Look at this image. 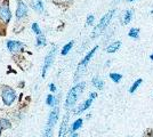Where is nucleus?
I'll use <instances>...</instances> for the list:
<instances>
[{"label":"nucleus","instance_id":"f257e3e1","mask_svg":"<svg viewBox=\"0 0 153 137\" xmlns=\"http://www.w3.org/2000/svg\"><path fill=\"white\" fill-rule=\"evenodd\" d=\"M114 14H115V9H111V10H108L106 14L103 15L102 19L100 20V22L97 23V25H96L95 27H94V30H93V33H91V37H93V38L100 36V34L108 27V25L110 24L111 20H112V17L114 16Z\"/></svg>","mask_w":153,"mask_h":137},{"label":"nucleus","instance_id":"f03ea898","mask_svg":"<svg viewBox=\"0 0 153 137\" xmlns=\"http://www.w3.org/2000/svg\"><path fill=\"white\" fill-rule=\"evenodd\" d=\"M86 84L85 82H79L76 84L74 87H72L68 94V97H66V101H65V107L66 109H71L73 107V105L76 104V99L79 97V95L81 94V91L83 90Z\"/></svg>","mask_w":153,"mask_h":137},{"label":"nucleus","instance_id":"7ed1b4c3","mask_svg":"<svg viewBox=\"0 0 153 137\" xmlns=\"http://www.w3.org/2000/svg\"><path fill=\"white\" fill-rule=\"evenodd\" d=\"M58 113H59V109H58V107L54 109V110L51 112L49 118H48V121H47V124H46L44 137H51V136L53 128H54V126H55V124L57 122V120H58Z\"/></svg>","mask_w":153,"mask_h":137},{"label":"nucleus","instance_id":"20e7f679","mask_svg":"<svg viewBox=\"0 0 153 137\" xmlns=\"http://www.w3.org/2000/svg\"><path fill=\"white\" fill-rule=\"evenodd\" d=\"M98 49V46H95L94 48H91L89 52L86 54V56L83 57L82 59H81V62L79 63V65H78V69H76V78L78 77V76H80L81 73H82L85 70H86V67H87V65H88V63L90 62V59H93V56L95 55L96 50Z\"/></svg>","mask_w":153,"mask_h":137},{"label":"nucleus","instance_id":"39448f33","mask_svg":"<svg viewBox=\"0 0 153 137\" xmlns=\"http://www.w3.org/2000/svg\"><path fill=\"white\" fill-rule=\"evenodd\" d=\"M56 50H57L56 46H53V48H51V50H49V53L47 54V56H46V59H45V63H44V66H42V78H45L46 72L48 71V69H49L51 65L53 64V61H54V57H55Z\"/></svg>","mask_w":153,"mask_h":137},{"label":"nucleus","instance_id":"423d86ee","mask_svg":"<svg viewBox=\"0 0 153 137\" xmlns=\"http://www.w3.org/2000/svg\"><path fill=\"white\" fill-rule=\"evenodd\" d=\"M15 98H16V94H15V91H14L12 88L7 87V88H5V89L2 90V101H4V103L6 105L13 104Z\"/></svg>","mask_w":153,"mask_h":137},{"label":"nucleus","instance_id":"0eeeda50","mask_svg":"<svg viewBox=\"0 0 153 137\" xmlns=\"http://www.w3.org/2000/svg\"><path fill=\"white\" fill-rule=\"evenodd\" d=\"M0 19L6 23H8L9 20L12 19V13H10V9H9L7 4L0 6Z\"/></svg>","mask_w":153,"mask_h":137},{"label":"nucleus","instance_id":"6e6552de","mask_svg":"<svg viewBox=\"0 0 153 137\" xmlns=\"http://www.w3.org/2000/svg\"><path fill=\"white\" fill-rule=\"evenodd\" d=\"M23 47H24V45H23L21 41L9 40V41L7 42V48H8V50H10L12 53L19 52V50H21Z\"/></svg>","mask_w":153,"mask_h":137},{"label":"nucleus","instance_id":"1a4fd4ad","mask_svg":"<svg viewBox=\"0 0 153 137\" xmlns=\"http://www.w3.org/2000/svg\"><path fill=\"white\" fill-rule=\"evenodd\" d=\"M26 13H27V7H26V5L23 1L19 0V4H17V8H16V17L17 19H22V17L25 16Z\"/></svg>","mask_w":153,"mask_h":137},{"label":"nucleus","instance_id":"9d476101","mask_svg":"<svg viewBox=\"0 0 153 137\" xmlns=\"http://www.w3.org/2000/svg\"><path fill=\"white\" fill-rule=\"evenodd\" d=\"M133 17H134V9H127L122 16V24L123 25L129 24L133 20Z\"/></svg>","mask_w":153,"mask_h":137},{"label":"nucleus","instance_id":"9b49d317","mask_svg":"<svg viewBox=\"0 0 153 137\" xmlns=\"http://www.w3.org/2000/svg\"><path fill=\"white\" fill-rule=\"evenodd\" d=\"M68 121H69V114H66L63 119V122L61 124L59 128V133H58V137H65L66 133H68Z\"/></svg>","mask_w":153,"mask_h":137},{"label":"nucleus","instance_id":"f8f14e48","mask_svg":"<svg viewBox=\"0 0 153 137\" xmlns=\"http://www.w3.org/2000/svg\"><path fill=\"white\" fill-rule=\"evenodd\" d=\"M120 47H121V41H120V40H115V41L111 42V44L106 47V53H108V54H112V53L118 52Z\"/></svg>","mask_w":153,"mask_h":137},{"label":"nucleus","instance_id":"ddd939ff","mask_svg":"<svg viewBox=\"0 0 153 137\" xmlns=\"http://www.w3.org/2000/svg\"><path fill=\"white\" fill-rule=\"evenodd\" d=\"M91 103H93V99L91 98H88V99H86L85 102H83L82 104L80 105V107L78 109V111H76V113L79 114V113H81V112H83V111H86L88 107H89L90 105H91Z\"/></svg>","mask_w":153,"mask_h":137},{"label":"nucleus","instance_id":"4468645a","mask_svg":"<svg viewBox=\"0 0 153 137\" xmlns=\"http://www.w3.org/2000/svg\"><path fill=\"white\" fill-rule=\"evenodd\" d=\"M140 29L138 27H131L129 31H128V37L131 38V39H138L140 38Z\"/></svg>","mask_w":153,"mask_h":137},{"label":"nucleus","instance_id":"2eb2a0df","mask_svg":"<svg viewBox=\"0 0 153 137\" xmlns=\"http://www.w3.org/2000/svg\"><path fill=\"white\" fill-rule=\"evenodd\" d=\"M91 82L98 89H103V87H104V81L101 78H98V77H94L93 80H91Z\"/></svg>","mask_w":153,"mask_h":137},{"label":"nucleus","instance_id":"dca6fc26","mask_svg":"<svg viewBox=\"0 0 153 137\" xmlns=\"http://www.w3.org/2000/svg\"><path fill=\"white\" fill-rule=\"evenodd\" d=\"M142 82H143V79H142V78L137 79V80L135 81L134 84L130 86V88H129V93H130V94H134L135 91L137 90V88H138V87L142 85Z\"/></svg>","mask_w":153,"mask_h":137},{"label":"nucleus","instance_id":"f3484780","mask_svg":"<svg viewBox=\"0 0 153 137\" xmlns=\"http://www.w3.org/2000/svg\"><path fill=\"white\" fill-rule=\"evenodd\" d=\"M110 78H111V80H112L113 82L118 84V82H120V81H121L122 74L117 73V72H111V73H110Z\"/></svg>","mask_w":153,"mask_h":137},{"label":"nucleus","instance_id":"a211bd4d","mask_svg":"<svg viewBox=\"0 0 153 137\" xmlns=\"http://www.w3.org/2000/svg\"><path fill=\"white\" fill-rule=\"evenodd\" d=\"M72 46H73V41L71 40V41H69V42H68V44L63 47V49H62V52H61V53H62V55H66V54L71 50Z\"/></svg>","mask_w":153,"mask_h":137},{"label":"nucleus","instance_id":"6ab92c4d","mask_svg":"<svg viewBox=\"0 0 153 137\" xmlns=\"http://www.w3.org/2000/svg\"><path fill=\"white\" fill-rule=\"evenodd\" d=\"M81 126H82V119H78V120H76V121L73 122L71 129H72V131H76Z\"/></svg>","mask_w":153,"mask_h":137},{"label":"nucleus","instance_id":"aec40b11","mask_svg":"<svg viewBox=\"0 0 153 137\" xmlns=\"http://www.w3.org/2000/svg\"><path fill=\"white\" fill-rule=\"evenodd\" d=\"M46 45V38L42 36V34H40L37 37V46L38 47H42V46Z\"/></svg>","mask_w":153,"mask_h":137},{"label":"nucleus","instance_id":"412c9836","mask_svg":"<svg viewBox=\"0 0 153 137\" xmlns=\"http://www.w3.org/2000/svg\"><path fill=\"white\" fill-rule=\"evenodd\" d=\"M31 29H32V31L36 33L37 36H40V34H41V30H40V27H39L38 23H33L31 26Z\"/></svg>","mask_w":153,"mask_h":137},{"label":"nucleus","instance_id":"4be33fe9","mask_svg":"<svg viewBox=\"0 0 153 137\" xmlns=\"http://www.w3.org/2000/svg\"><path fill=\"white\" fill-rule=\"evenodd\" d=\"M34 8L39 10V12H42L44 10V5H42V0H37L36 1V5H34Z\"/></svg>","mask_w":153,"mask_h":137},{"label":"nucleus","instance_id":"5701e85b","mask_svg":"<svg viewBox=\"0 0 153 137\" xmlns=\"http://www.w3.org/2000/svg\"><path fill=\"white\" fill-rule=\"evenodd\" d=\"M94 22H95V16L93 14H89L87 20H86V25H93Z\"/></svg>","mask_w":153,"mask_h":137},{"label":"nucleus","instance_id":"b1692460","mask_svg":"<svg viewBox=\"0 0 153 137\" xmlns=\"http://www.w3.org/2000/svg\"><path fill=\"white\" fill-rule=\"evenodd\" d=\"M46 103H47V105H49V106H53L54 103H55V97L53 95H48L47 98H46Z\"/></svg>","mask_w":153,"mask_h":137},{"label":"nucleus","instance_id":"393cba45","mask_svg":"<svg viewBox=\"0 0 153 137\" xmlns=\"http://www.w3.org/2000/svg\"><path fill=\"white\" fill-rule=\"evenodd\" d=\"M0 124H0V126H1V128H4V129L10 127V122H9L7 119H1V120H0Z\"/></svg>","mask_w":153,"mask_h":137},{"label":"nucleus","instance_id":"a878e982","mask_svg":"<svg viewBox=\"0 0 153 137\" xmlns=\"http://www.w3.org/2000/svg\"><path fill=\"white\" fill-rule=\"evenodd\" d=\"M96 96H97V94H96V93H90L89 98H91V99H94V98H96Z\"/></svg>","mask_w":153,"mask_h":137},{"label":"nucleus","instance_id":"bb28decb","mask_svg":"<svg viewBox=\"0 0 153 137\" xmlns=\"http://www.w3.org/2000/svg\"><path fill=\"white\" fill-rule=\"evenodd\" d=\"M49 87H51V91L56 90V87H55V85H54V84H51V86H49Z\"/></svg>","mask_w":153,"mask_h":137},{"label":"nucleus","instance_id":"cd10ccee","mask_svg":"<svg viewBox=\"0 0 153 137\" xmlns=\"http://www.w3.org/2000/svg\"><path fill=\"white\" fill-rule=\"evenodd\" d=\"M117 1H119V0H117ZM125 1H127V2H134L136 0H125Z\"/></svg>","mask_w":153,"mask_h":137},{"label":"nucleus","instance_id":"c85d7f7f","mask_svg":"<svg viewBox=\"0 0 153 137\" xmlns=\"http://www.w3.org/2000/svg\"><path fill=\"white\" fill-rule=\"evenodd\" d=\"M71 137H78V134H76V133H73V134H72V136Z\"/></svg>","mask_w":153,"mask_h":137},{"label":"nucleus","instance_id":"c756f323","mask_svg":"<svg viewBox=\"0 0 153 137\" xmlns=\"http://www.w3.org/2000/svg\"><path fill=\"white\" fill-rule=\"evenodd\" d=\"M150 59H151V61L153 62V53L151 54V55H150Z\"/></svg>","mask_w":153,"mask_h":137},{"label":"nucleus","instance_id":"7c9ffc66","mask_svg":"<svg viewBox=\"0 0 153 137\" xmlns=\"http://www.w3.org/2000/svg\"><path fill=\"white\" fill-rule=\"evenodd\" d=\"M150 14H151V15H153V9H151V10H150Z\"/></svg>","mask_w":153,"mask_h":137},{"label":"nucleus","instance_id":"2f4dec72","mask_svg":"<svg viewBox=\"0 0 153 137\" xmlns=\"http://www.w3.org/2000/svg\"><path fill=\"white\" fill-rule=\"evenodd\" d=\"M0 131H1V126H0Z\"/></svg>","mask_w":153,"mask_h":137}]
</instances>
